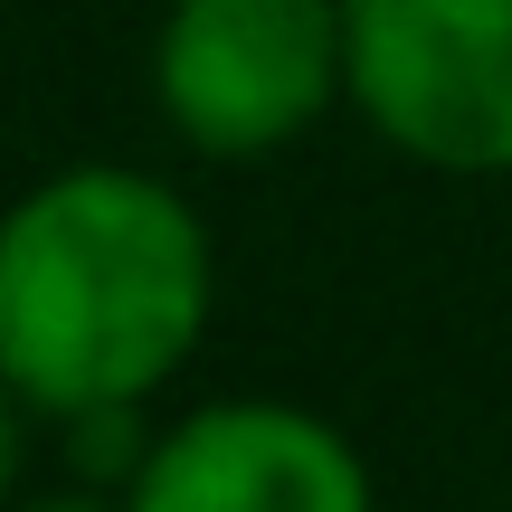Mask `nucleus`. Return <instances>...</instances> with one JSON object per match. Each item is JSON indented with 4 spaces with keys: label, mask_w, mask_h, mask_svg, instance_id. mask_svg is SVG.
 Instances as JSON below:
<instances>
[{
    "label": "nucleus",
    "mask_w": 512,
    "mask_h": 512,
    "mask_svg": "<svg viewBox=\"0 0 512 512\" xmlns=\"http://www.w3.org/2000/svg\"><path fill=\"white\" fill-rule=\"evenodd\" d=\"M209 332V228L152 171L76 162L0 219V380L48 418H133Z\"/></svg>",
    "instance_id": "nucleus-1"
},
{
    "label": "nucleus",
    "mask_w": 512,
    "mask_h": 512,
    "mask_svg": "<svg viewBox=\"0 0 512 512\" xmlns=\"http://www.w3.org/2000/svg\"><path fill=\"white\" fill-rule=\"evenodd\" d=\"M152 95L171 133L219 162L294 143L351 95V0H171Z\"/></svg>",
    "instance_id": "nucleus-2"
},
{
    "label": "nucleus",
    "mask_w": 512,
    "mask_h": 512,
    "mask_svg": "<svg viewBox=\"0 0 512 512\" xmlns=\"http://www.w3.org/2000/svg\"><path fill=\"white\" fill-rule=\"evenodd\" d=\"M351 105L427 171H512V0H351Z\"/></svg>",
    "instance_id": "nucleus-3"
},
{
    "label": "nucleus",
    "mask_w": 512,
    "mask_h": 512,
    "mask_svg": "<svg viewBox=\"0 0 512 512\" xmlns=\"http://www.w3.org/2000/svg\"><path fill=\"white\" fill-rule=\"evenodd\" d=\"M133 512H370V465L285 399H219L133 465Z\"/></svg>",
    "instance_id": "nucleus-4"
},
{
    "label": "nucleus",
    "mask_w": 512,
    "mask_h": 512,
    "mask_svg": "<svg viewBox=\"0 0 512 512\" xmlns=\"http://www.w3.org/2000/svg\"><path fill=\"white\" fill-rule=\"evenodd\" d=\"M19 418H29V399H19V389L0 380V503H10V484H19V456H29V427H19Z\"/></svg>",
    "instance_id": "nucleus-5"
},
{
    "label": "nucleus",
    "mask_w": 512,
    "mask_h": 512,
    "mask_svg": "<svg viewBox=\"0 0 512 512\" xmlns=\"http://www.w3.org/2000/svg\"><path fill=\"white\" fill-rule=\"evenodd\" d=\"M10 512H133V494L124 503H105V494H29V503H10Z\"/></svg>",
    "instance_id": "nucleus-6"
}]
</instances>
